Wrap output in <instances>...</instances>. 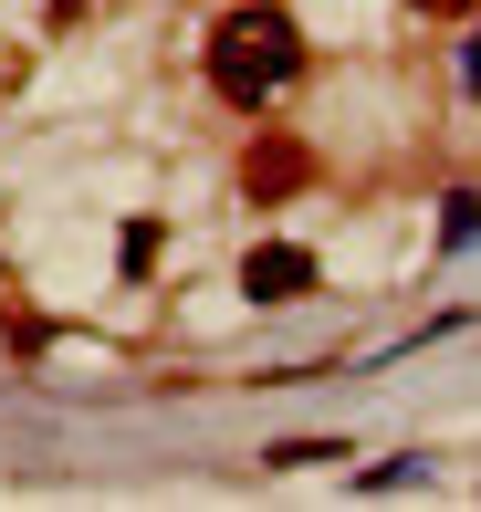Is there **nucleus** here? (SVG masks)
<instances>
[{"label":"nucleus","instance_id":"f257e3e1","mask_svg":"<svg viewBox=\"0 0 481 512\" xmlns=\"http://www.w3.org/2000/svg\"><path fill=\"white\" fill-rule=\"evenodd\" d=\"M293 74H304V32H293V11H272V0L220 11V32H210V84H220L231 105H272Z\"/></svg>","mask_w":481,"mask_h":512},{"label":"nucleus","instance_id":"f03ea898","mask_svg":"<svg viewBox=\"0 0 481 512\" xmlns=\"http://www.w3.org/2000/svg\"><path fill=\"white\" fill-rule=\"evenodd\" d=\"M241 293H251V304H293V293H314V262H304L293 241H262V251L241 262Z\"/></svg>","mask_w":481,"mask_h":512},{"label":"nucleus","instance_id":"7ed1b4c3","mask_svg":"<svg viewBox=\"0 0 481 512\" xmlns=\"http://www.w3.org/2000/svg\"><path fill=\"white\" fill-rule=\"evenodd\" d=\"M283 189H304V147H262L251 157V199H283Z\"/></svg>","mask_w":481,"mask_h":512},{"label":"nucleus","instance_id":"20e7f679","mask_svg":"<svg viewBox=\"0 0 481 512\" xmlns=\"http://www.w3.org/2000/svg\"><path fill=\"white\" fill-rule=\"evenodd\" d=\"M408 11H481V0H408Z\"/></svg>","mask_w":481,"mask_h":512},{"label":"nucleus","instance_id":"39448f33","mask_svg":"<svg viewBox=\"0 0 481 512\" xmlns=\"http://www.w3.org/2000/svg\"><path fill=\"white\" fill-rule=\"evenodd\" d=\"M461 74H471V95H481V32H471V63H461Z\"/></svg>","mask_w":481,"mask_h":512}]
</instances>
